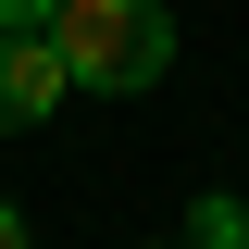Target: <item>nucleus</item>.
<instances>
[{"label": "nucleus", "mask_w": 249, "mask_h": 249, "mask_svg": "<svg viewBox=\"0 0 249 249\" xmlns=\"http://www.w3.org/2000/svg\"><path fill=\"white\" fill-rule=\"evenodd\" d=\"M62 88H75V75H62L50 37H0V124H50Z\"/></svg>", "instance_id": "2"}, {"label": "nucleus", "mask_w": 249, "mask_h": 249, "mask_svg": "<svg viewBox=\"0 0 249 249\" xmlns=\"http://www.w3.org/2000/svg\"><path fill=\"white\" fill-rule=\"evenodd\" d=\"M162 249H199V237H162Z\"/></svg>", "instance_id": "6"}, {"label": "nucleus", "mask_w": 249, "mask_h": 249, "mask_svg": "<svg viewBox=\"0 0 249 249\" xmlns=\"http://www.w3.org/2000/svg\"><path fill=\"white\" fill-rule=\"evenodd\" d=\"M187 237H199V249H249V212H237V199H224V187H212V199L187 212Z\"/></svg>", "instance_id": "3"}, {"label": "nucleus", "mask_w": 249, "mask_h": 249, "mask_svg": "<svg viewBox=\"0 0 249 249\" xmlns=\"http://www.w3.org/2000/svg\"><path fill=\"white\" fill-rule=\"evenodd\" d=\"M50 13L62 0H0V37H50Z\"/></svg>", "instance_id": "4"}, {"label": "nucleus", "mask_w": 249, "mask_h": 249, "mask_svg": "<svg viewBox=\"0 0 249 249\" xmlns=\"http://www.w3.org/2000/svg\"><path fill=\"white\" fill-rule=\"evenodd\" d=\"M50 50H62L75 88H162V62H175V0H62Z\"/></svg>", "instance_id": "1"}, {"label": "nucleus", "mask_w": 249, "mask_h": 249, "mask_svg": "<svg viewBox=\"0 0 249 249\" xmlns=\"http://www.w3.org/2000/svg\"><path fill=\"white\" fill-rule=\"evenodd\" d=\"M0 249H25V212H13V199H0Z\"/></svg>", "instance_id": "5"}]
</instances>
